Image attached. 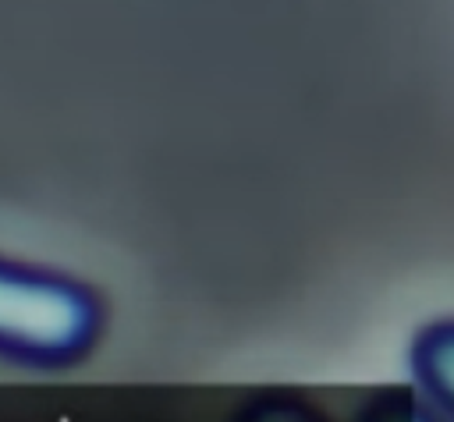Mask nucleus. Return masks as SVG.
<instances>
[{
  "label": "nucleus",
  "mask_w": 454,
  "mask_h": 422,
  "mask_svg": "<svg viewBox=\"0 0 454 422\" xmlns=\"http://www.w3.org/2000/svg\"><path fill=\"white\" fill-rule=\"evenodd\" d=\"M103 298L60 270L0 255V362L67 369L85 362L103 337Z\"/></svg>",
  "instance_id": "obj_1"
},
{
  "label": "nucleus",
  "mask_w": 454,
  "mask_h": 422,
  "mask_svg": "<svg viewBox=\"0 0 454 422\" xmlns=\"http://www.w3.org/2000/svg\"><path fill=\"white\" fill-rule=\"evenodd\" d=\"M408 372L426 404L443 418H454V319H436L415 333Z\"/></svg>",
  "instance_id": "obj_2"
}]
</instances>
